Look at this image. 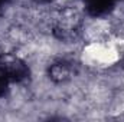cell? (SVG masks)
Instances as JSON below:
<instances>
[{
    "label": "cell",
    "mask_w": 124,
    "mask_h": 122,
    "mask_svg": "<svg viewBox=\"0 0 124 122\" xmlns=\"http://www.w3.org/2000/svg\"><path fill=\"white\" fill-rule=\"evenodd\" d=\"M0 70L6 75L10 83H22L31 75L29 66L20 59H12L4 63H0Z\"/></svg>",
    "instance_id": "obj_1"
},
{
    "label": "cell",
    "mask_w": 124,
    "mask_h": 122,
    "mask_svg": "<svg viewBox=\"0 0 124 122\" xmlns=\"http://www.w3.org/2000/svg\"><path fill=\"white\" fill-rule=\"evenodd\" d=\"M48 75H49V79L54 81L55 83L66 82L74 75V63L66 59L54 62L48 69Z\"/></svg>",
    "instance_id": "obj_2"
},
{
    "label": "cell",
    "mask_w": 124,
    "mask_h": 122,
    "mask_svg": "<svg viewBox=\"0 0 124 122\" xmlns=\"http://www.w3.org/2000/svg\"><path fill=\"white\" fill-rule=\"evenodd\" d=\"M117 0H84L85 13L90 17H104L116 7Z\"/></svg>",
    "instance_id": "obj_3"
},
{
    "label": "cell",
    "mask_w": 124,
    "mask_h": 122,
    "mask_svg": "<svg viewBox=\"0 0 124 122\" xmlns=\"http://www.w3.org/2000/svg\"><path fill=\"white\" fill-rule=\"evenodd\" d=\"M9 85H10V81L6 78V75L0 70V99L4 98L9 92Z\"/></svg>",
    "instance_id": "obj_4"
},
{
    "label": "cell",
    "mask_w": 124,
    "mask_h": 122,
    "mask_svg": "<svg viewBox=\"0 0 124 122\" xmlns=\"http://www.w3.org/2000/svg\"><path fill=\"white\" fill-rule=\"evenodd\" d=\"M7 3H9V0H0V16L3 14V12H4V9H6V6H7Z\"/></svg>",
    "instance_id": "obj_5"
},
{
    "label": "cell",
    "mask_w": 124,
    "mask_h": 122,
    "mask_svg": "<svg viewBox=\"0 0 124 122\" xmlns=\"http://www.w3.org/2000/svg\"><path fill=\"white\" fill-rule=\"evenodd\" d=\"M35 3H38V4H46V3H49L51 0H33Z\"/></svg>",
    "instance_id": "obj_6"
},
{
    "label": "cell",
    "mask_w": 124,
    "mask_h": 122,
    "mask_svg": "<svg viewBox=\"0 0 124 122\" xmlns=\"http://www.w3.org/2000/svg\"><path fill=\"white\" fill-rule=\"evenodd\" d=\"M82 1H84V0H82Z\"/></svg>",
    "instance_id": "obj_7"
}]
</instances>
